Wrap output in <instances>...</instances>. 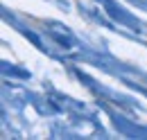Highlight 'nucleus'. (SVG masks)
Wrapping results in <instances>:
<instances>
[]
</instances>
